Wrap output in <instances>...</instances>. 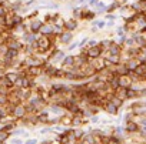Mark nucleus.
Instances as JSON below:
<instances>
[{
  "label": "nucleus",
  "mask_w": 146,
  "mask_h": 144,
  "mask_svg": "<svg viewBox=\"0 0 146 144\" xmlns=\"http://www.w3.org/2000/svg\"><path fill=\"white\" fill-rule=\"evenodd\" d=\"M42 26H43V22L40 19H32L30 23H29V30L32 33H37V32H40Z\"/></svg>",
  "instance_id": "nucleus-6"
},
{
  "label": "nucleus",
  "mask_w": 146,
  "mask_h": 144,
  "mask_svg": "<svg viewBox=\"0 0 146 144\" xmlns=\"http://www.w3.org/2000/svg\"><path fill=\"white\" fill-rule=\"evenodd\" d=\"M54 37V34H52V36H40V37H37V40H36V51H39V53H46L47 50H50L52 49V39Z\"/></svg>",
  "instance_id": "nucleus-1"
},
{
  "label": "nucleus",
  "mask_w": 146,
  "mask_h": 144,
  "mask_svg": "<svg viewBox=\"0 0 146 144\" xmlns=\"http://www.w3.org/2000/svg\"><path fill=\"white\" fill-rule=\"evenodd\" d=\"M73 40V33L70 32H63L62 34H59V41L63 43V44H70V41Z\"/></svg>",
  "instance_id": "nucleus-8"
},
{
  "label": "nucleus",
  "mask_w": 146,
  "mask_h": 144,
  "mask_svg": "<svg viewBox=\"0 0 146 144\" xmlns=\"http://www.w3.org/2000/svg\"><path fill=\"white\" fill-rule=\"evenodd\" d=\"M72 67H75V56H64V59L62 60V68L63 70H69Z\"/></svg>",
  "instance_id": "nucleus-5"
},
{
  "label": "nucleus",
  "mask_w": 146,
  "mask_h": 144,
  "mask_svg": "<svg viewBox=\"0 0 146 144\" xmlns=\"http://www.w3.org/2000/svg\"><path fill=\"white\" fill-rule=\"evenodd\" d=\"M40 33H42V36H52L53 34V26L43 23V26L40 27Z\"/></svg>",
  "instance_id": "nucleus-11"
},
{
  "label": "nucleus",
  "mask_w": 146,
  "mask_h": 144,
  "mask_svg": "<svg viewBox=\"0 0 146 144\" xmlns=\"http://www.w3.org/2000/svg\"><path fill=\"white\" fill-rule=\"evenodd\" d=\"M79 27V22H78V19H67V20H64V30L66 32H73V30H76Z\"/></svg>",
  "instance_id": "nucleus-4"
},
{
  "label": "nucleus",
  "mask_w": 146,
  "mask_h": 144,
  "mask_svg": "<svg viewBox=\"0 0 146 144\" xmlns=\"http://www.w3.org/2000/svg\"><path fill=\"white\" fill-rule=\"evenodd\" d=\"M79 17H80V20H93L95 19V13L90 12L89 9H83V10H80Z\"/></svg>",
  "instance_id": "nucleus-9"
},
{
  "label": "nucleus",
  "mask_w": 146,
  "mask_h": 144,
  "mask_svg": "<svg viewBox=\"0 0 146 144\" xmlns=\"http://www.w3.org/2000/svg\"><path fill=\"white\" fill-rule=\"evenodd\" d=\"M103 107H105V110H106L109 114H116V113H117V107H116L113 103H110L109 100L103 104Z\"/></svg>",
  "instance_id": "nucleus-12"
},
{
  "label": "nucleus",
  "mask_w": 146,
  "mask_h": 144,
  "mask_svg": "<svg viewBox=\"0 0 146 144\" xmlns=\"http://www.w3.org/2000/svg\"><path fill=\"white\" fill-rule=\"evenodd\" d=\"M40 144H52V143H50V141H47V140H43Z\"/></svg>",
  "instance_id": "nucleus-23"
},
{
  "label": "nucleus",
  "mask_w": 146,
  "mask_h": 144,
  "mask_svg": "<svg viewBox=\"0 0 146 144\" xmlns=\"http://www.w3.org/2000/svg\"><path fill=\"white\" fill-rule=\"evenodd\" d=\"M115 3H116L117 6H122L123 3H126V0H115Z\"/></svg>",
  "instance_id": "nucleus-21"
},
{
  "label": "nucleus",
  "mask_w": 146,
  "mask_h": 144,
  "mask_svg": "<svg viewBox=\"0 0 146 144\" xmlns=\"http://www.w3.org/2000/svg\"><path fill=\"white\" fill-rule=\"evenodd\" d=\"M23 133H25L23 128H13V130L10 131L12 135H23Z\"/></svg>",
  "instance_id": "nucleus-16"
},
{
  "label": "nucleus",
  "mask_w": 146,
  "mask_h": 144,
  "mask_svg": "<svg viewBox=\"0 0 146 144\" xmlns=\"http://www.w3.org/2000/svg\"><path fill=\"white\" fill-rule=\"evenodd\" d=\"M50 113L57 114V116L60 117V116L64 114V108H63L62 106H59V104H52V106H50Z\"/></svg>",
  "instance_id": "nucleus-13"
},
{
  "label": "nucleus",
  "mask_w": 146,
  "mask_h": 144,
  "mask_svg": "<svg viewBox=\"0 0 146 144\" xmlns=\"http://www.w3.org/2000/svg\"><path fill=\"white\" fill-rule=\"evenodd\" d=\"M78 43H79V41H78ZM78 43H70V44H69V47H67V50H69V51L75 50V49L78 47Z\"/></svg>",
  "instance_id": "nucleus-18"
},
{
  "label": "nucleus",
  "mask_w": 146,
  "mask_h": 144,
  "mask_svg": "<svg viewBox=\"0 0 146 144\" xmlns=\"http://www.w3.org/2000/svg\"><path fill=\"white\" fill-rule=\"evenodd\" d=\"M96 24H98L99 29H103V27H105V23H103V22H96Z\"/></svg>",
  "instance_id": "nucleus-22"
},
{
  "label": "nucleus",
  "mask_w": 146,
  "mask_h": 144,
  "mask_svg": "<svg viewBox=\"0 0 146 144\" xmlns=\"http://www.w3.org/2000/svg\"><path fill=\"white\" fill-rule=\"evenodd\" d=\"M9 137H10V133H7V131H0V143H5Z\"/></svg>",
  "instance_id": "nucleus-15"
},
{
  "label": "nucleus",
  "mask_w": 146,
  "mask_h": 144,
  "mask_svg": "<svg viewBox=\"0 0 146 144\" xmlns=\"http://www.w3.org/2000/svg\"><path fill=\"white\" fill-rule=\"evenodd\" d=\"M86 56H88V59L89 60H95V59H99L100 56H102V49H100V46H99V43L96 44V46H92V47H88L85 51H83Z\"/></svg>",
  "instance_id": "nucleus-2"
},
{
  "label": "nucleus",
  "mask_w": 146,
  "mask_h": 144,
  "mask_svg": "<svg viewBox=\"0 0 146 144\" xmlns=\"http://www.w3.org/2000/svg\"><path fill=\"white\" fill-rule=\"evenodd\" d=\"M22 40H23L26 44H33V43H36L37 36H36V33H32V32H25V33L22 34Z\"/></svg>",
  "instance_id": "nucleus-7"
},
{
  "label": "nucleus",
  "mask_w": 146,
  "mask_h": 144,
  "mask_svg": "<svg viewBox=\"0 0 146 144\" xmlns=\"http://www.w3.org/2000/svg\"><path fill=\"white\" fill-rule=\"evenodd\" d=\"M89 118H90V123H98V121H99V118H98V116H90Z\"/></svg>",
  "instance_id": "nucleus-20"
},
{
  "label": "nucleus",
  "mask_w": 146,
  "mask_h": 144,
  "mask_svg": "<svg viewBox=\"0 0 146 144\" xmlns=\"http://www.w3.org/2000/svg\"><path fill=\"white\" fill-rule=\"evenodd\" d=\"M40 134H46V133H50V127H43V128H40V131H39Z\"/></svg>",
  "instance_id": "nucleus-19"
},
{
  "label": "nucleus",
  "mask_w": 146,
  "mask_h": 144,
  "mask_svg": "<svg viewBox=\"0 0 146 144\" xmlns=\"http://www.w3.org/2000/svg\"><path fill=\"white\" fill-rule=\"evenodd\" d=\"M64 56H66L64 51H62V50H57V51H56V50H54L50 57H52V61H53V63H59V61H62V60L64 59Z\"/></svg>",
  "instance_id": "nucleus-10"
},
{
  "label": "nucleus",
  "mask_w": 146,
  "mask_h": 144,
  "mask_svg": "<svg viewBox=\"0 0 146 144\" xmlns=\"http://www.w3.org/2000/svg\"><path fill=\"white\" fill-rule=\"evenodd\" d=\"M25 144H39V141H37L36 138H27Z\"/></svg>",
  "instance_id": "nucleus-17"
},
{
  "label": "nucleus",
  "mask_w": 146,
  "mask_h": 144,
  "mask_svg": "<svg viewBox=\"0 0 146 144\" xmlns=\"http://www.w3.org/2000/svg\"><path fill=\"white\" fill-rule=\"evenodd\" d=\"M78 2H79V3H83V2H85V0H78Z\"/></svg>",
  "instance_id": "nucleus-24"
},
{
  "label": "nucleus",
  "mask_w": 146,
  "mask_h": 144,
  "mask_svg": "<svg viewBox=\"0 0 146 144\" xmlns=\"http://www.w3.org/2000/svg\"><path fill=\"white\" fill-rule=\"evenodd\" d=\"M126 131H129V133L137 131V124H136L135 121H127V124H126Z\"/></svg>",
  "instance_id": "nucleus-14"
},
{
  "label": "nucleus",
  "mask_w": 146,
  "mask_h": 144,
  "mask_svg": "<svg viewBox=\"0 0 146 144\" xmlns=\"http://www.w3.org/2000/svg\"><path fill=\"white\" fill-rule=\"evenodd\" d=\"M15 118H17V120H22L26 114H27V111H26V106L23 104V103H19V104H16L15 107H13V110H12V113H10Z\"/></svg>",
  "instance_id": "nucleus-3"
}]
</instances>
